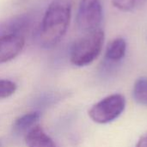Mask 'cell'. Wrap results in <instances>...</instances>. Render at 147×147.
I'll use <instances>...</instances> for the list:
<instances>
[{
    "mask_svg": "<svg viewBox=\"0 0 147 147\" xmlns=\"http://www.w3.org/2000/svg\"><path fill=\"white\" fill-rule=\"evenodd\" d=\"M71 6L66 0H54L45 11L35 34L42 48H53L65 35L71 21Z\"/></svg>",
    "mask_w": 147,
    "mask_h": 147,
    "instance_id": "6da1fadb",
    "label": "cell"
},
{
    "mask_svg": "<svg viewBox=\"0 0 147 147\" xmlns=\"http://www.w3.org/2000/svg\"><path fill=\"white\" fill-rule=\"evenodd\" d=\"M104 32L99 28L85 33L71 47L70 60L76 66L91 64L101 53L104 44Z\"/></svg>",
    "mask_w": 147,
    "mask_h": 147,
    "instance_id": "7a4b0ae2",
    "label": "cell"
},
{
    "mask_svg": "<svg viewBox=\"0 0 147 147\" xmlns=\"http://www.w3.org/2000/svg\"><path fill=\"white\" fill-rule=\"evenodd\" d=\"M125 107L126 99L122 95H110L94 104L89 110V116L96 123L106 124L117 119Z\"/></svg>",
    "mask_w": 147,
    "mask_h": 147,
    "instance_id": "3957f363",
    "label": "cell"
},
{
    "mask_svg": "<svg viewBox=\"0 0 147 147\" xmlns=\"http://www.w3.org/2000/svg\"><path fill=\"white\" fill-rule=\"evenodd\" d=\"M102 17V6L100 0L80 1L77 14V24L84 34L99 29Z\"/></svg>",
    "mask_w": 147,
    "mask_h": 147,
    "instance_id": "277c9868",
    "label": "cell"
},
{
    "mask_svg": "<svg viewBox=\"0 0 147 147\" xmlns=\"http://www.w3.org/2000/svg\"><path fill=\"white\" fill-rule=\"evenodd\" d=\"M25 46L22 34H8L0 37V64L8 62L20 54Z\"/></svg>",
    "mask_w": 147,
    "mask_h": 147,
    "instance_id": "5b68a950",
    "label": "cell"
},
{
    "mask_svg": "<svg viewBox=\"0 0 147 147\" xmlns=\"http://www.w3.org/2000/svg\"><path fill=\"white\" fill-rule=\"evenodd\" d=\"M25 142L28 147H57L52 138L38 125L25 134Z\"/></svg>",
    "mask_w": 147,
    "mask_h": 147,
    "instance_id": "8992f818",
    "label": "cell"
},
{
    "mask_svg": "<svg viewBox=\"0 0 147 147\" xmlns=\"http://www.w3.org/2000/svg\"><path fill=\"white\" fill-rule=\"evenodd\" d=\"M127 42L121 38H116L113 40L107 47L105 52V60L108 63L120 62L126 55Z\"/></svg>",
    "mask_w": 147,
    "mask_h": 147,
    "instance_id": "52a82bcc",
    "label": "cell"
},
{
    "mask_svg": "<svg viewBox=\"0 0 147 147\" xmlns=\"http://www.w3.org/2000/svg\"><path fill=\"white\" fill-rule=\"evenodd\" d=\"M40 118V112L37 111H33L24 114L15 121L13 125L14 131L17 134H22V133L26 134L32 127L37 125V122L39 121Z\"/></svg>",
    "mask_w": 147,
    "mask_h": 147,
    "instance_id": "ba28073f",
    "label": "cell"
},
{
    "mask_svg": "<svg viewBox=\"0 0 147 147\" xmlns=\"http://www.w3.org/2000/svg\"><path fill=\"white\" fill-rule=\"evenodd\" d=\"M133 96L138 103L147 106V78H140L135 82Z\"/></svg>",
    "mask_w": 147,
    "mask_h": 147,
    "instance_id": "9c48e42d",
    "label": "cell"
},
{
    "mask_svg": "<svg viewBox=\"0 0 147 147\" xmlns=\"http://www.w3.org/2000/svg\"><path fill=\"white\" fill-rule=\"evenodd\" d=\"M146 0H112L115 7L122 11H132L140 7Z\"/></svg>",
    "mask_w": 147,
    "mask_h": 147,
    "instance_id": "30bf717a",
    "label": "cell"
},
{
    "mask_svg": "<svg viewBox=\"0 0 147 147\" xmlns=\"http://www.w3.org/2000/svg\"><path fill=\"white\" fill-rule=\"evenodd\" d=\"M16 90V84L7 79H0V99L11 96Z\"/></svg>",
    "mask_w": 147,
    "mask_h": 147,
    "instance_id": "8fae6325",
    "label": "cell"
},
{
    "mask_svg": "<svg viewBox=\"0 0 147 147\" xmlns=\"http://www.w3.org/2000/svg\"><path fill=\"white\" fill-rule=\"evenodd\" d=\"M136 147H147V132L140 138Z\"/></svg>",
    "mask_w": 147,
    "mask_h": 147,
    "instance_id": "7c38bea8",
    "label": "cell"
},
{
    "mask_svg": "<svg viewBox=\"0 0 147 147\" xmlns=\"http://www.w3.org/2000/svg\"><path fill=\"white\" fill-rule=\"evenodd\" d=\"M0 147H2V146H1V143H0Z\"/></svg>",
    "mask_w": 147,
    "mask_h": 147,
    "instance_id": "4fadbf2b",
    "label": "cell"
}]
</instances>
